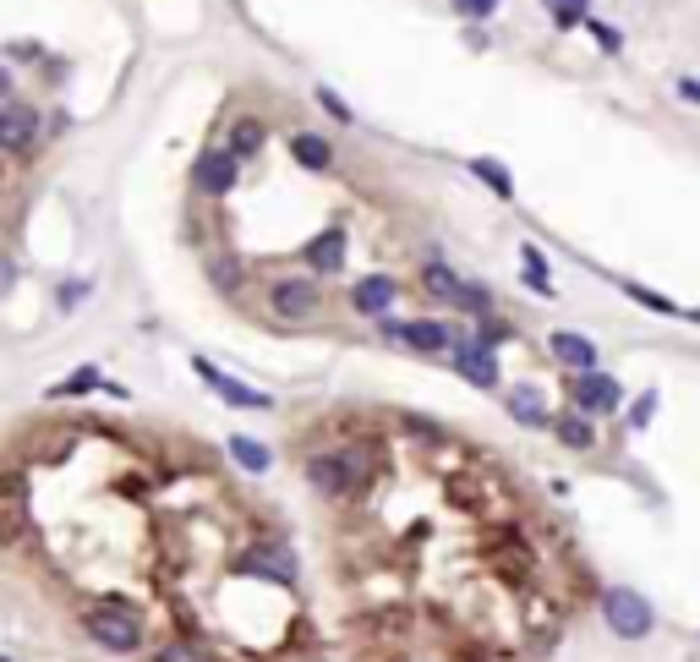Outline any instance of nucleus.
<instances>
[{"instance_id": "28", "label": "nucleus", "mask_w": 700, "mask_h": 662, "mask_svg": "<svg viewBox=\"0 0 700 662\" xmlns=\"http://www.w3.org/2000/svg\"><path fill=\"white\" fill-rule=\"evenodd\" d=\"M449 6L460 11L465 22H487V17H493V11H498V6H504V0H449Z\"/></svg>"}, {"instance_id": "7", "label": "nucleus", "mask_w": 700, "mask_h": 662, "mask_svg": "<svg viewBox=\"0 0 700 662\" xmlns=\"http://www.w3.org/2000/svg\"><path fill=\"white\" fill-rule=\"evenodd\" d=\"M192 373L203 378V383H208V389H214V394H219V400H225V405H236V411H268V405H274V400H268L263 389H252V383H241V378L219 373L214 362H203V356H192Z\"/></svg>"}, {"instance_id": "23", "label": "nucleus", "mask_w": 700, "mask_h": 662, "mask_svg": "<svg viewBox=\"0 0 700 662\" xmlns=\"http://www.w3.org/2000/svg\"><path fill=\"white\" fill-rule=\"evenodd\" d=\"M208 280H214V285L230 296V290H241V285H247V269H241V258H236V252H219V258L208 263Z\"/></svg>"}, {"instance_id": "12", "label": "nucleus", "mask_w": 700, "mask_h": 662, "mask_svg": "<svg viewBox=\"0 0 700 662\" xmlns=\"http://www.w3.org/2000/svg\"><path fill=\"white\" fill-rule=\"evenodd\" d=\"M547 351H553V362L564 367V373H591V367L602 362L597 345H591L586 334H575V329H553L547 334Z\"/></svg>"}, {"instance_id": "24", "label": "nucleus", "mask_w": 700, "mask_h": 662, "mask_svg": "<svg viewBox=\"0 0 700 662\" xmlns=\"http://www.w3.org/2000/svg\"><path fill=\"white\" fill-rule=\"evenodd\" d=\"M542 6H547V17H553V28H586V11H591V0H542Z\"/></svg>"}, {"instance_id": "19", "label": "nucleus", "mask_w": 700, "mask_h": 662, "mask_svg": "<svg viewBox=\"0 0 700 662\" xmlns=\"http://www.w3.org/2000/svg\"><path fill=\"white\" fill-rule=\"evenodd\" d=\"M225 449H230V460H236L241 471H268V466H274V449H268L263 438L236 433V438H225Z\"/></svg>"}, {"instance_id": "6", "label": "nucleus", "mask_w": 700, "mask_h": 662, "mask_svg": "<svg viewBox=\"0 0 700 662\" xmlns=\"http://www.w3.org/2000/svg\"><path fill=\"white\" fill-rule=\"evenodd\" d=\"M378 329L389 334V340H405L411 351H422V356H443V351H454V329H449V323H438V318H411V323L378 318Z\"/></svg>"}, {"instance_id": "31", "label": "nucleus", "mask_w": 700, "mask_h": 662, "mask_svg": "<svg viewBox=\"0 0 700 662\" xmlns=\"http://www.w3.org/2000/svg\"><path fill=\"white\" fill-rule=\"evenodd\" d=\"M318 104H323V110H329V115H334V121H345V126H350V121H356V115H350V104H345L340 94H334V88H318Z\"/></svg>"}, {"instance_id": "21", "label": "nucleus", "mask_w": 700, "mask_h": 662, "mask_svg": "<svg viewBox=\"0 0 700 662\" xmlns=\"http://www.w3.org/2000/svg\"><path fill=\"white\" fill-rule=\"evenodd\" d=\"M520 269H525V285H531L536 296H558L553 274H547V258H542V247H531V241H525V247H520Z\"/></svg>"}, {"instance_id": "9", "label": "nucleus", "mask_w": 700, "mask_h": 662, "mask_svg": "<svg viewBox=\"0 0 700 662\" xmlns=\"http://www.w3.org/2000/svg\"><path fill=\"white\" fill-rule=\"evenodd\" d=\"M394 296H400L394 274H361V280L350 285V312H356V318H389Z\"/></svg>"}, {"instance_id": "17", "label": "nucleus", "mask_w": 700, "mask_h": 662, "mask_svg": "<svg viewBox=\"0 0 700 662\" xmlns=\"http://www.w3.org/2000/svg\"><path fill=\"white\" fill-rule=\"evenodd\" d=\"M290 159H296L301 170H312V176H323V170L334 165V148H329V137H318V132H296L290 137Z\"/></svg>"}, {"instance_id": "32", "label": "nucleus", "mask_w": 700, "mask_h": 662, "mask_svg": "<svg viewBox=\"0 0 700 662\" xmlns=\"http://www.w3.org/2000/svg\"><path fill=\"white\" fill-rule=\"evenodd\" d=\"M83 296H93V285H88V280H72V285H61V307H72V301H83Z\"/></svg>"}, {"instance_id": "20", "label": "nucleus", "mask_w": 700, "mask_h": 662, "mask_svg": "<svg viewBox=\"0 0 700 662\" xmlns=\"http://www.w3.org/2000/svg\"><path fill=\"white\" fill-rule=\"evenodd\" d=\"M263 143H268V132H263V121H252V115H241L236 126H230V154L236 159H252V154H263Z\"/></svg>"}, {"instance_id": "3", "label": "nucleus", "mask_w": 700, "mask_h": 662, "mask_svg": "<svg viewBox=\"0 0 700 662\" xmlns=\"http://www.w3.org/2000/svg\"><path fill=\"white\" fill-rule=\"evenodd\" d=\"M602 619H608V630L618 635V641H646L651 624H657V613H651V602L640 597V591L608 586L602 591Z\"/></svg>"}, {"instance_id": "33", "label": "nucleus", "mask_w": 700, "mask_h": 662, "mask_svg": "<svg viewBox=\"0 0 700 662\" xmlns=\"http://www.w3.org/2000/svg\"><path fill=\"white\" fill-rule=\"evenodd\" d=\"M679 99L684 104H700V77H679Z\"/></svg>"}, {"instance_id": "22", "label": "nucleus", "mask_w": 700, "mask_h": 662, "mask_svg": "<svg viewBox=\"0 0 700 662\" xmlns=\"http://www.w3.org/2000/svg\"><path fill=\"white\" fill-rule=\"evenodd\" d=\"M471 176L493 197H504V203L515 197V176H509V165H498V159H471Z\"/></svg>"}, {"instance_id": "14", "label": "nucleus", "mask_w": 700, "mask_h": 662, "mask_svg": "<svg viewBox=\"0 0 700 662\" xmlns=\"http://www.w3.org/2000/svg\"><path fill=\"white\" fill-rule=\"evenodd\" d=\"M307 274H340L345 269V230L340 225H329V230H318V236L307 241Z\"/></svg>"}, {"instance_id": "27", "label": "nucleus", "mask_w": 700, "mask_h": 662, "mask_svg": "<svg viewBox=\"0 0 700 662\" xmlns=\"http://www.w3.org/2000/svg\"><path fill=\"white\" fill-rule=\"evenodd\" d=\"M657 389H646V394H640V400H635V411H629V433H646V427H651V416H657Z\"/></svg>"}, {"instance_id": "25", "label": "nucleus", "mask_w": 700, "mask_h": 662, "mask_svg": "<svg viewBox=\"0 0 700 662\" xmlns=\"http://www.w3.org/2000/svg\"><path fill=\"white\" fill-rule=\"evenodd\" d=\"M624 296L635 301V307L657 312V318H679V301H673V296H657V290H646V285H624Z\"/></svg>"}, {"instance_id": "5", "label": "nucleus", "mask_w": 700, "mask_h": 662, "mask_svg": "<svg viewBox=\"0 0 700 662\" xmlns=\"http://www.w3.org/2000/svg\"><path fill=\"white\" fill-rule=\"evenodd\" d=\"M268 307H274V318L285 323H307L323 312V290L307 280V274H285V280L268 285Z\"/></svg>"}, {"instance_id": "16", "label": "nucleus", "mask_w": 700, "mask_h": 662, "mask_svg": "<svg viewBox=\"0 0 700 662\" xmlns=\"http://www.w3.org/2000/svg\"><path fill=\"white\" fill-rule=\"evenodd\" d=\"M504 405H509V416H515L520 427H553V411H547V400L531 389V383L509 389V394H504Z\"/></svg>"}, {"instance_id": "4", "label": "nucleus", "mask_w": 700, "mask_h": 662, "mask_svg": "<svg viewBox=\"0 0 700 662\" xmlns=\"http://www.w3.org/2000/svg\"><path fill=\"white\" fill-rule=\"evenodd\" d=\"M569 405L586 416H618L624 411V383L613 373H602V367H591V373H569Z\"/></svg>"}, {"instance_id": "15", "label": "nucleus", "mask_w": 700, "mask_h": 662, "mask_svg": "<svg viewBox=\"0 0 700 662\" xmlns=\"http://www.w3.org/2000/svg\"><path fill=\"white\" fill-rule=\"evenodd\" d=\"M553 433H558V444L575 449V455L597 449V427H591V416H586V411H575V405H569L564 416H553Z\"/></svg>"}, {"instance_id": "10", "label": "nucleus", "mask_w": 700, "mask_h": 662, "mask_svg": "<svg viewBox=\"0 0 700 662\" xmlns=\"http://www.w3.org/2000/svg\"><path fill=\"white\" fill-rule=\"evenodd\" d=\"M236 176H241V159L230 154V148H208V154L197 159V170H192V187L203 197H225L230 187H236Z\"/></svg>"}, {"instance_id": "13", "label": "nucleus", "mask_w": 700, "mask_h": 662, "mask_svg": "<svg viewBox=\"0 0 700 662\" xmlns=\"http://www.w3.org/2000/svg\"><path fill=\"white\" fill-rule=\"evenodd\" d=\"M0 143H6L11 154H28V148L39 143V115H33L22 99H6V110H0Z\"/></svg>"}, {"instance_id": "2", "label": "nucleus", "mask_w": 700, "mask_h": 662, "mask_svg": "<svg viewBox=\"0 0 700 662\" xmlns=\"http://www.w3.org/2000/svg\"><path fill=\"white\" fill-rule=\"evenodd\" d=\"M83 630H88V641H99L104 652H121V657L143 646V619L126 602H93L83 613Z\"/></svg>"}, {"instance_id": "18", "label": "nucleus", "mask_w": 700, "mask_h": 662, "mask_svg": "<svg viewBox=\"0 0 700 662\" xmlns=\"http://www.w3.org/2000/svg\"><path fill=\"white\" fill-rule=\"evenodd\" d=\"M422 285H427V296L449 301V307H460V301H465V280L449 269V263H427V269H422Z\"/></svg>"}, {"instance_id": "30", "label": "nucleus", "mask_w": 700, "mask_h": 662, "mask_svg": "<svg viewBox=\"0 0 700 662\" xmlns=\"http://www.w3.org/2000/svg\"><path fill=\"white\" fill-rule=\"evenodd\" d=\"M586 28H591V39H597V44H602V50H608V55H618V50H624V33H618L613 22H597V17H591Z\"/></svg>"}, {"instance_id": "26", "label": "nucleus", "mask_w": 700, "mask_h": 662, "mask_svg": "<svg viewBox=\"0 0 700 662\" xmlns=\"http://www.w3.org/2000/svg\"><path fill=\"white\" fill-rule=\"evenodd\" d=\"M99 383H104V378H99V367H77V373H72V378H61L50 394H55V400H72V394H93Z\"/></svg>"}, {"instance_id": "29", "label": "nucleus", "mask_w": 700, "mask_h": 662, "mask_svg": "<svg viewBox=\"0 0 700 662\" xmlns=\"http://www.w3.org/2000/svg\"><path fill=\"white\" fill-rule=\"evenodd\" d=\"M154 662H214V657H203L197 646H186V641H170V646H159Z\"/></svg>"}, {"instance_id": "1", "label": "nucleus", "mask_w": 700, "mask_h": 662, "mask_svg": "<svg viewBox=\"0 0 700 662\" xmlns=\"http://www.w3.org/2000/svg\"><path fill=\"white\" fill-rule=\"evenodd\" d=\"M307 482L323 498H345L367 482V455L361 449H318V455H307Z\"/></svg>"}, {"instance_id": "8", "label": "nucleus", "mask_w": 700, "mask_h": 662, "mask_svg": "<svg viewBox=\"0 0 700 662\" xmlns=\"http://www.w3.org/2000/svg\"><path fill=\"white\" fill-rule=\"evenodd\" d=\"M454 373L465 383H476V389H498L504 373H498V351L493 345H476V340H454Z\"/></svg>"}, {"instance_id": "11", "label": "nucleus", "mask_w": 700, "mask_h": 662, "mask_svg": "<svg viewBox=\"0 0 700 662\" xmlns=\"http://www.w3.org/2000/svg\"><path fill=\"white\" fill-rule=\"evenodd\" d=\"M487 569H498L509 586H520V580L531 575V548H525L520 531H498V537L487 542Z\"/></svg>"}, {"instance_id": "34", "label": "nucleus", "mask_w": 700, "mask_h": 662, "mask_svg": "<svg viewBox=\"0 0 700 662\" xmlns=\"http://www.w3.org/2000/svg\"><path fill=\"white\" fill-rule=\"evenodd\" d=\"M690 318H695V323H700V307H695V312H690Z\"/></svg>"}]
</instances>
